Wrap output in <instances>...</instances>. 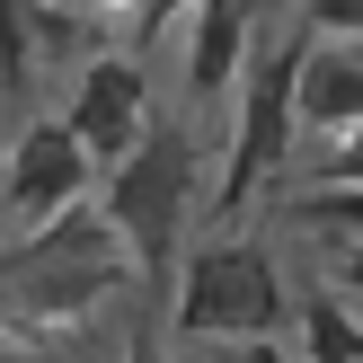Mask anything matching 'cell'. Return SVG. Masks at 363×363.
Masks as SVG:
<instances>
[{
    "instance_id": "6da1fadb",
    "label": "cell",
    "mask_w": 363,
    "mask_h": 363,
    "mask_svg": "<svg viewBox=\"0 0 363 363\" xmlns=\"http://www.w3.org/2000/svg\"><path fill=\"white\" fill-rule=\"evenodd\" d=\"M195 160L204 151H195L186 124H151L124 160H106L116 169L106 177V222L151 284L177 275V240H186V213H195Z\"/></svg>"
},
{
    "instance_id": "7a4b0ae2",
    "label": "cell",
    "mask_w": 363,
    "mask_h": 363,
    "mask_svg": "<svg viewBox=\"0 0 363 363\" xmlns=\"http://www.w3.org/2000/svg\"><path fill=\"white\" fill-rule=\"evenodd\" d=\"M301 62H311V35H275V45H248V71H240V116H230V204H248L266 169L293 160V133H301Z\"/></svg>"
},
{
    "instance_id": "3957f363",
    "label": "cell",
    "mask_w": 363,
    "mask_h": 363,
    "mask_svg": "<svg viewBox=\"0 0 363 363\" xmlns=\"http://www.w3.org/2000/svg\"><path fill=\"white\" fill-rule=\"evenodd\" d=\"M284 275L257 240H213L186 266V293H177V337H275L284 328Z\"/></svg>"
},
{
    "instance_id": "277c9868",
    "label": "cell",
    "mask_w": 363,
    "mask_h": 363,
    "mask_svg": "<svg viewBox=\"0 0 363 363\" xmlns=\"http://www.w3.org/2000/svg\"><path fill=\"white\" fill-rule=\"evenodd\" d=\"M89 142L71 133L62 116H35L27 133L0 151V195H9V213L18 222H53V213H71L80 204V186H89Z\"/></svg>"
},
{
    "instance_id": "5b68a950",
    "label": "cell",
    "mask_w": 363,
    "mask_h": 363,
    "mask_svg": "<svg viewBox=\"0 0 363 363\" xmlns=\"http://www.w3.org/2000/svg\"><path fill=\"white\" fill-rule=\"evenodd\" d=\"M62 124L89 142V160H124L142 133H151V80H142L133 53H98V62L71 80Z\"/></svg>"
},
{
    "instance_id": "8992f818",
    "label": "cell",
    "mask_w": 363,
    "mask_h": 363,
    "mask_svg": "<svg viewBox=\"0 0 363 363\" xmlns=\"http://www.w3.org/2000/svg\"><path fill=\"white\" fill-rule=\"evenodd\" d=\"M195 35H186V98H222L240 80L248 53V0H195Z\"/></svg>"
},
{
    "instance_id": "52a82bcc",
    "label": "cell",
    "mask_w": 363,
    "mask_h": 363,
    "mask_svg": "<svg viewBox=\"0 0 363 363\" xmlns=\"http://www.w3.org/2000/svg\"><path fill=\"white\" fill-rule=\"evenodd\" d=\"M301 124H328V133H354L363 124V53L354 45H311L301 62Z\"/></svg>"
},
{
    "instance_id": "ba28073f",
    "label": "cell",
    "mask_w": 363,
    "mask_h": 363,
    "mask_svg": "<svg viewBox=\"0 0 363 363\" xmlns=\"http://www.w3.org/2000/svg\"><path fill=\"white\" fill-rule=\"evenodd\" d=\"M301 354L311 363H363V328H354L346 301H328V293L301 301Z\"/></svg>"
},
{
    "instance_id": "9c48e42d",
    "label": "cell",
    "mask_w": 363,
    "mask_h": 363,
    "mask_svg": "<svg viewBox=\"0 0 363 363\" xmlns=\"http://www.w3.org/2000/svg\"><path fill=\"white\" fill-rule=\"evenodd\" d=\"M301 222H337V230L363 240V186H319L311 204H301Z\"/></svg>"
},
{
    "instance_id": "30bf717a",
    "label": "cell",
    "mask_w": 363,
    "mask_h": 363,
    "mask_svg": "<svg viewBox=\"0 0 363 363\" xmlns=\"http://www.w3.org/2000/svg\"><path fill=\"white\" fill-rule=\"evenodd\" d=\"M311 27H328V35H363V0H311Z\"/></svg>"
},
{
    "instance_id": "8fae6325",
    "label": "cell",
    "mask_w": 363,
    "mask_h": 363,
    "mask_svg": "<svg viewBox=\"0 0 363 363\" xmlns=\"http://www.w3.org/2000/svg\"><path fill=\"white\" fill-rule=\"evenodd\" d=\"M222 363H293V354H284L275 337H230V354H222Z\"/></svg>"
},
{
    "instance_id": "7c38bea8",
    "label": "cell",
    "mask_w": 363,
    "mask_h": 363,
    "mask_svg": "<svg viewBox=\"0 0 363 363\" xmlns=\"http://www.w3.org/2000/svg\"><path fill=\"white\" fill-rule=\"evenodd\" d=\"M328 186H363V124H354V142H346V151L328 160Z\"/></svg>"
},
{
    "instance_id": "4fadbf2b",
    "label": "cell",
    "mask_w": 363,
    "mask_h": 363,
    "mask_svg": "<svg viewBox=\"0 0 363 363\" xmlns=\"http://www.w3.org/2000/svg\"><path fill=\"white\" fill-rule=\"evenodd\" d=\"M186 9H195V0H142L133 18H142V35H151V27H169V18H186Z\"/></svg>"
},
{
    "instance_id": "5bb4252c",
    "label": "cell",
    "mask_w": 363,
    "mask_h": 363,
    "mask_svg": "<svg viewBox=\"0 0 363 363\" xmlns=\"http://www.w3.org/2000/svg\"><path fill=\"white\" fill-rule=\"evenodd\" d=\"M346 284H354V293H363V248H354V257H346Z\"/></svg>"
},
{
    "instance_id": "9a60e30c",
    "label": "cell",
    "mask_w": 363,
    "mask_h": 363,
    "mask_svg": "<svg viewBox=\"0 0 363 363\" xmlns=\"http://www.w3.org/2000/svg\"><path fill=\"white\" fill-rule=\"evenodd\" d=\"M0 363H45V354H0Z\"/></svg>"
},
{
    "instance_id": "2e32d148",
    "label": "cell",
    "mask_w": 363,
    "mask_h": 363,
    "mask_svg": "<svg viewBox=\"0 0 363 363\" xmlns=\"http://www.w3.org/2000/svg\"><path fill=\"white\" fill-rule=\"evenodd\" d=\"M133 363H160V354H133Z\"/></svg>"
}]
</instances>
